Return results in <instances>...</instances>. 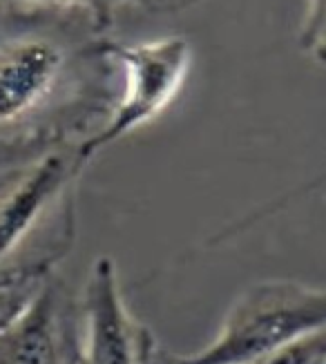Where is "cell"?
<instances>
[{"mask_svg": "<svg viewBox=\"0 0 326 364\" xmlns=\"http://www.w3.org/2000/svg\"><path fill=\"white\" fill-rule=\"evenodd\" d=\"M112 21L85 7L0 0V159L83 144L121 94Z\"/></svg>", "mask_w": 326, "mask_h": 364, "instance_id": "cell-1", "label": "cell"}, {"mask_svg": "<svg viewBox=\"0 0 326 364\" xmlns=\"http://www.w3.org/2000/svg\"><path fill=\"white\" fill-rule=\"evenodd\" d=\"M89 161L81 144L0 159V279H45L76 240V188Z\"/></svg>", "mask_w": 326, "mask_h": 364, "instance_id": "cell-2", "label": "cell"}, {"mask_svg": "<svg viewBox=\"0 0 326 364\" xmlns=\"http://www.w3.org/2000/svg\"><path fill=\"white\" fill-rule=\"evenodd\" d=\"M326 328V289L295 279L246 287L228 306L208 346L175 364H253L282 346Z\"/></svg>", "mask_w": 326, "mask_h": 364, "instance_id": "cell-3", "label": "cell"}, {"mask_svg": "<svg viewBox=\"0 0 326 364\" xmlns=\"http://www.w3.org/2000/svg\"><path fill=\"white\" fill-rule=\"evenodd\" d=\"M121 68V94L103 128L81 144L87 161L130 132L159 119L185 85L192 65V45L181 36L138 45H114Z\"/></svg>", "mask_w": 326, "mask_h": 364, "instance_id": "cell-4", "label": "cell"}, {"mask_svg": "<svg viewBox=\"0 0 326 364\" xmlns=\"http://www.w3.org/2000/svg\"><path fill=\"white\" fill-rule=\"evenodd\" d=\"M76 364H150L159 344L123 299L116 262H92L76 297Z\"/></svg>", "mask_w": 326, "mask_h": 364, "instance_id": "cell-5", "label": "cell"}, {"mask_svg": "<svg viewBox=\"0 0 326 364\" xmlns=\"http://www.w3.org/2000/svg\"><path fill=\"white\" fill-rule=\"evenodd\" d=\"M76 297L56 273L0 333V364H76Z\"/></svg>", "mask_w": 326, "mask_h": 364, "instance_id": "cell-6", "label": "cell"}, {"mask_svg": "<svg viewBox=\"0 0 326 364\" xmlns=\"http://www.w3.org/2000/svg\"><path fill=\"white\" fill-rule=\"evenodd\" d=\"M298 41L308 58L326 65V0H308Z\"/></svg>", "mask_w": 326, "mask_h": 364, "instance_id": "cell-7", "label": "cell"}, {"mask_svg": "<svg viewBox=\"0 0 326 364\" xmlns=\"http://www.w3.org/2000/svg\"><path fill=\"white\" fill-rule=\"evenodd\" d=\"M326 355V328L295 340L253 364H317Z\"/></svg>", "mask_w": 326, "mask_h": 364, "instance_id": "cell-8", "label": "cell"}, {"mask_svg": "<svg viewBox=\"0 0 326 364\" xmlns=\"http://www.w3.org/2000/svg\"><path fill=\"white\" fill-rule=\"evenodd\" d=\"M43 279H0V333L32 302Z\"/></svg>", "mask_w": 326, "mask_h": 364, "instance_id": "cell-9", "label": "cell"}, {"mask_svg": "<svg viewBox=\"0 0 326 364\" xmlns=\"http://www.w3.org/2000/svg\"><path fill=\"white\" fill-rule=\"evenodd\" d=\"M112 3H114V9L121 5H130L146 14H181V11L197 7L199 3H204V0H112Z\"/></svg>", "mask_w": 326, "mask_h": 364, "instance_id": "cell-10", "label": "cell"}, {"mask_svg": "<svg viewBox=\"0 0 326 364\" xmlns=\"http://www.w3.org/2000/svg\"><path fill=\"white\" fill-rule=\"evenodd\" d=\"M150 364H175V362H173V353H168L165 349H161V346H159Z\"/></svg>", "mask_w": 326, "mask_h": 364, "instance_id": "cell-11", "label": "cell"}, {"mask_svg": "<svg viewBox=\"0 0 326 364\" xmlns=\"http://www.w3.org/2000/svg\"><path fill=\"white\" fill-rule=\"evenodd\" d=\"M317 364H326V355H324V358H322V360H320Z\"/></svg>", "mask_w": 326, "mask_h": 364, "instance_id": "cell-12", "label": "cell"}]
</instances>
